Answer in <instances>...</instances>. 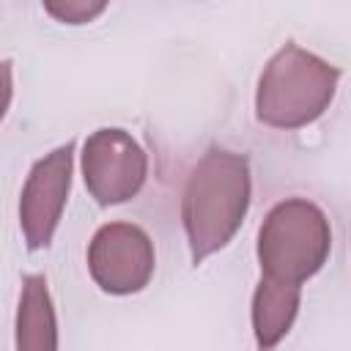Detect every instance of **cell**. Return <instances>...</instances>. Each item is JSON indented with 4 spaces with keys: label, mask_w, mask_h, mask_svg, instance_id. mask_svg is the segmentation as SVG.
<instances>
[{
    "label": "cell",
    "mask_w": 351,
    "mask_h": 351,
    "mask_svg": "<svg viewBox=\"0 0 351 351\" xmlns=\"http://www.w3.org/2000/svg\"><path fill=\"white\" fill-rule=\"evenodd\" d=\"M252 195L250 162L225 148H208L192 167L181 195V222L192 263L222 250L241 228Z\"/></svg>",
    "instance_id": "obj_1"
},
{
    "label": "cell",
    "mask_w": 351,
    "mask_h": 351,
    "mask_svg": "<svg viewBox=\"0 0 351 351\" xmlns=\"http://www.w3.org/2000/svg\"><path fill=\"white\" fill-rule=\"evenodd\" d=\"M340 69L315 52L285 41L266 63L258 90L255 115L274 129H299L324 115L337 90Z\"/></svg>",
    "instance_id": "obj_2"
},
{
    "label": "cell",
    "mask_w": 351,
    "mask_h": 351,
    "mask_svg": "<svg viewBox=\"0 0 351 351\" xmlns=\"http://www.w3.org/2000/svg\"><path fill=\"white\" fill-rule=\"evenodd\" d=\"M332 250V228L326 214L304 200L288 197L277 203L258 230V263L263 277L302 285L326 263Z\"/></svg>",
    "instance_id": "obj_3"
},
{
    "label": "cell",
    "mask_w": 351,
    "mask_h": 351,
    "mask_svg": "<svg viewBox=\"0 0 351 351\" xmlns=\"http://www.w3.org/2000/svg\"><path fill=\"white\" fill-rule=\"evenodd\" d=\"M148 176L143 145L123 129H96L82 145V178L99 206L132 200Z\"/></svg>",
    "instance_id": "obj_4"
},
{
    "label": "cell",
    "mask_w": 351,
    "mask_h": 351,
    "mask_svg": "<svg viewBox=\"0 0 351 351\" xmlns=\"http://www.w3.org/2000/svg\"><path fill=\"white\" fill-rule=\"evenodd\" d=\"M156 258L151 236L132 222L101 225L88 247V271L104 293L126 296L151 282Z\"/></svg>",
    "instance_id": "obj_5"
},
{
    "label": "cell",
    "mask_w": 351,
    "mask_h": 351,
    "mask_svg": "<svg viewBox=\"0 0 351 351\" xmlns=\"http://www.w3.org/2000/svg\"><path fill=\"white\" fill-rule=\"evenodd\" d=\"M71 162L74 143H66L41 156L27 173L19 195V228L30 250H44L52 244L71 186Z\"/></svg>",
    "instance_id": "obj_6"
},
{
    "label": "cell",
    "mask_w": 351,
    "mask_h": 351,
    "mask_svg": "<svg viewBox=\"0 0 351 351\" xmlns=\"http://www.w3.org/2000/svg\"><path fill=\"white\" fill-rule=\"evenodd\" d=\"M302 285L261 277L252 296V329L261 348H274L291 329L299 313Z\"/></svg>",
    "instance_id": "obj_7"
},
{
    "label": "cell",
    "mask_w": 351,
    "mask_h": 351,
    "mask_svg": "<svg viewBox=\"0 0 351 351\" xmlns=\"http://www.w3.org/2000/svg\"><path fill=\"white\" fill-rule=\"evenodd\" d=\"M16 348L19 351L58 348V321L44 274H27L22 280L19 310H16Z\"/></svg>",
    "instance_id": "obj_8"
},
{
    "label": "cell",
    "mask_w": 351,
    "mask_h": 351,
    "mask_svg": "<svg viewBox=\"0 0 351 351\" xmlns=\"http://www.w3.org/2000/svg\"><path fill=\"white\" fill-rule=\"evenodd\" d=\"M44 11L63 25H88L104 14L110 0H41Z\"/></svg>",
    "instance_id": "obj_9"
},
{
    "label": "cell",
    "mask_w": 351,
    "mask_h": 351,
    "mask_svg": "<svg viewBox=\"0 0 351 351\" xmlns=\"http://www.w3.org/2000/svg\"><path fill=\"white\" fill-rule=\"evenodd\" d=\"M11 93H14V80H11V60H0V121L8 112L11 104Z\"/></svg>",
    "instance_id": "obj_10"
}]
</instances>
